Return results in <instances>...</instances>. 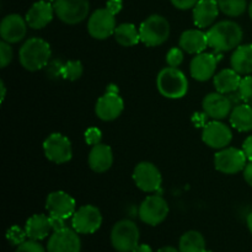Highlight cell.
Wrapping results in <instances>:
<instances>
[{
    "mask_svg": "<svg viewBox=\"0 0 252 252\" xmlns=\"http://www.w3.org/2000/svg\"><path fill=\"white\" fill-rule=\"evenodd\" d=\"M239 95H240L241 101L244 103L252 106V76L246 75L245 78L241 79L240 88L238 90Z\"/></svg>",
    "mask_w": 252,
    "mask_h": 252,
    "instance_id": "33",
    "label": "cell"
},
{
    "mask_svg": "<svg viewBox=\"0 0 252 252\" xmlns=\"http://www.w3.org/2000/svg\"><path fill=\"white\" fill-rule=\"evenodd\" d=\"M233 139V133L225 123L213 120L204 125L202 130V140L212 149L220 150L228 147Z\"/></svg>",
    "mask_w": 252,
    "mask_h": 252,
    "instance_id": "14",
    "label": "cell"
},
{
    "mask_svg": "<svg viewBox=\"0 0 252 252\" xmlns=\"http://www.w3.org/2000/svg\"><path fill=\"white\" fill-rule=\"evenodd\" d=\"M249 15H250V17L252 20V1L250 2V5H249Z\"/></svg>",
    "mask_w": 252,
    "mask_h": 252,
    "instance_id": "48",
    "label": "cell"
},
{
    "mask_svg": "<svg viewBox=\"0 0 252 252\" xmlns=\"http://www.w3.org/2000/svg\"><path fill=\"white\" fill-rule=\"evenodd\" d=\"M219 10L228 16H241L246 11V0H217Z\"/></svg>",
    "mask_w": 252,
    "mask_h": 252,
    "instance_id": "30",
    "label": "cell"
},
{
    "mask_svg": "<svg viewBox=\"0 0 252 252\" xmlns=\"http://www.w3.org/2000/svg\"><path fill=\"white\" fill-rule=\"evenodd\" d=\"M12 61V48L10 47V43L1 41L0 42V66L6 68Z\"/></svg>",
    "mask_w": 252,
    "mask_h": 252,
    "instance_id": "35",
    "label": "cell"
},
{
    "mask_svg": "<svg viewBox=\"0 0 252 252\" xmlns=\"http://www.w3.org/2000/svg\"><path fill=\"white\" fill-rule=\"evenodd\" d=\"M179 250L180 252H204L206 240L199 231L189 230L180 239Z\"/></svg>",
    "mask_w": 252,
    "mask_h": 252,
    "instance_id": "29",
    "label": "cell"
},
{
    "mask_svg": "<svg viewBox=\"0 0 252 252\" xmlns=\"http://www.w3.org/2000/svg\"><path fill=\"white\" fill-rule=\"evenodd\" d=\"M25 230H26L29 239L37 241L43 240L49 235V231L52 230L49 217L44 216V214H34L26 221Z\"/></svg>",
    "mask_w": 252,
    "mask_h": 252,
    "instance_id": "26",
    "label": "cell"
},
{
    "mask_svg": "<svg viewBox=\"0 0 252 252\" xmlns=\"http://www.w3.org/2000/svg\"><path fill=\"white\" fill-rule=\"evenodd\" d=\"M89 166L93 171L97 172V174H102L107 170L111 169L113 164V153L108 145L96 144L91 148L90 153H89Z\"/></svg>",
    "mask_w": 252,
    "mask_h": 252,
    "instance_id": "22",
    "label": "cell"
},
{
    "mask_svg": "<svg viewBox=\"0 0 252 252\" xmlns=\"http://www.w3.org/2000/svg\"><path fill=\"white\" fill-rule=\"evenodd\" d=\"M46 209L49 216L68 219L74 216L76 211L75 199L64 191H54L47 196Z\"/></svg>",
    "mask_w": 252,
    "mask_h": 252,
    "instance_id": "15",
    "label": "cell"
},
{
    "mask_svg": "<svg viewBox=\"0 0 252 252\" xmlns=\"http://www.w3.org/2000/svg\"><path fill=\"white\" fill-rule=\"evenodd\" d=\"M102 224V214L97 207L93 204H85L76 209L71 217V225L78 234H94L100 229Z\"/></svg>",
    "mask_w": 252,
    "mask_h": 252,
    "instance_id": "9",
    "label": "cell"
},
{
    "mask_svg": "<svg viewBox=\"0 0 252 252\" xmlns=\"http://www.w3.org/2000/svg\"><path fill=\"white\" fill-rule=\"evenodd\" d=\"M43 152L49 161L57 165L65 164L73 158L71 143L61 133H52L43 142Z\"/></svg>",
    "mask_w": 252,
    "mask_h": 252,
    "instance_id": "8",
    "label": "cell"
},
{
    "mask_svg": "<svg viewBox=\"0 0 252 252\" xmlns=\"http://www.w3.org/2000/svg\"><path fill=\"white\" fill-rule=\"evenodd\" d=\"M54 12L53 4L46 0H41L32 5L26 14V22L29 27L33 30L44 29L53 20Z\"/></svg>",
    "mask_w": 252,
    "mask_h": 252,
    "instance_id": "20",
    "label": "cell"
},
{
    "mask_svg": "<svg viewBox=\"0 0 252 252\" xmlns=\"http://www.w3.org/2000/svg\"><path fill=\"white\" fill-rule=\"evenodd\" d=\"M27 234L25 229H21L19 225H14L6 231V239L11 245L19 246L26 241Z\"/></svg>",
    "mask_w": 252,
    "mask_h": 252,
    "instance_id": "32",
    "label": "cell"
},
{
    "mask_svg": "<svg viewBox=\"0 0 252 252\" xmlns=\"http://www.w3.org/2000/svg\"><path fill=\"white\" fill-rule=\"evenodd\" d=\"M246 160L248 158L243 149L226 147L217 152L214 157V166L221 174L234 175L245 169Z\"/></svg>",
    "mask_w": 252,
    "mask_h": 252,
    "instance_id": "11",
    "label": "cell"
},
{
    "mask_svg": "<svg viewBox=\"0 0 252 252\" xmlns=\"http://www.w3.org/2000/svg\"><path fill=\"white\" fill-rule=\"evenodd\" d=\"M208 46V36L202 30H187L180 37V48L189 54L203 53Z\"/></svg>",
    "mask_w": 252,
    "mask_h": 252,
    "instance_id": "23",
    "label": "cell"
},
{
    "mask_svg": "<svg viewBox=\"0 0 252 252\" xmlns=\"http://www.w3.org/2000/svg\"><path fill=\"white\" fill-rule=\"evenodd\" d=\"M202 107L208 117L220 121L230 116L233 111V102L226 95L220 93H211L202 101Z\"/></svg>",
    "mask_w": 252,
    "mask_h": 252,
    "instance_id": "17",
    "label": "cell"
},
{
    "mask_svg": "<svg viewBox=\"0 0 252 252\" xmlns=\"http://www.w3.org/2000/svg\"><path fill=\"white\" fill-rule=\"evenodd\" d=\"M157 86L164 97L177 100L184 97L189 91V80L180 69L166 66L158 74Z\"/></svg>",
    "mask_w": 252,
    "mask_h": 252,
    "instance_id": "3",
    "label": "cell"
},
{
    "mask_svg": "<svg viewBox=\"0 0 252 252\" xmlns=\"http://www.w3.org/2000/svg\"><path fill=\"white\" fill-rule=\"evenodd\" d=\"M208 46L217 53H223L235 49L243 41L244 32L240 25L230 20H224L214 24L207 31Z\"/></svg>",
    "mask_w": 252,
    "mask_h": 252,
    "instance_id": "1",
    "label": "cell"
},
{
    "mask_svg": "<svg viewBox=\"0 0 252 252\" xmlns=\"http://www.w3.org/2000/svg\"><path fill=\"white\" fill-rule=\"evenodd\" d=\"M133 180L138 189L148 193L159 191L162 184L161 172L149 161H142L134 167Z\"/></svg>",
    "mask_w": 252,
    "mask_h": 252,
    "instance_id": "13",
    "label": "cell"
},
{
    "mask_svg": "<svg viewBox=\"0 0 252 252\" xmlns=\"http://www.w3.org/2000/svg\"><path fill=\"white\" fill-rule=\"evenodd\" d=\"M46 1H49V2H54L56 0H46Z\"/></svg>",
    "mask_w": 252,
    "mask_h": 252,
    "instance_id": "49",
    "label": "cell"
},
{
    "mask_svg": "<svg viewBox=\"0 0 252 252\" xmlns=\"http://www.w3.org/2000/svg\"><path fill=\"white\" fill-rule=\"evenodd\" d=\"M204 252H212V251H208V250H206Z\"/></svg>",
    "mask_w": 252,
    "mask_h": 252,
    "instance_id": "50",
    "label": "cell"
},
{
    "mask_svg": "<svg viewBox=\"0 0 252 252\" xmlns=\"http://www.w3.org/2000/svg\"><path fill=\"white\" fill-rule=\"evenodd\" d=\"M26 19L17 14L6 15L0 24V36L7 43H17L22 41L27 33Z\"/></svg>",
    "mask_w": 252,
    "mask_h": 252,
    "instance_id": "18",
    "label": "cell"
},
{
    "mask_svg": "<svg viewBox=\"0 0 252 252\" xmlns=\"http://www.w3.org/2000/svg\"><path fill=\"white\" fill-rule=\"evenodd\" d=\"M81 241L74 229L53 231L47 244V252H80Z\"/></svg>",
    "mask_w": 252,
    "mask_h": 252,
    "instance_id": "16",
    "label": "cell"
},
{
    "mask_svg": "<svg viewBox=\"0 0 252 252\" xmlns=\"http://www.w3.org/2000/svg\"><path fill=\"white\" fill-rule=\"evenodd\" d=\"M0 89H1V102H4L5 95H6V88H5L4 81H0Z\"/></svg>",
    "mask_w": 252,
    "mask_h": 252,
    "instance_id": "46",
    "label": "cell"
},
{
    "mask_svg": "<svg viewBox=\"0 0 252 252\" xmlns=\"http://www.w3.org/2000/svg\"><path fill=\"white\" fill-rule=\"evenodd\" d=\"M84 73V66L80 61H69L63 64L62 68V78L69 81H75L81 78Z\"/></svg>",
    "mask_w": 252,
    "mask_h": 252,
    "instance_id": "31",
    "label": "cell"
},
{
    "mask_svg": "<svg viewBox=\"0 0 252 252\" xmlns=\"http://www.w3.org/2000/svg\"><path fill=\"white\" fill-rule=\"evenodd\" d=\"M219 14L217 0H199L193 7L192 16L193 22L198 29H207L213 26Z\"/></svg>",
    "mask_w": 252,
    "mask_h": 252,
    "instance_id": "21",
    "label": "cell"
},
{
    "mask_svg": "<svg viewBox=\"0 0 252 252\" xmlns=\"http://www.w3.org/2000/svg\"><path fill=\"white\" fill-rule=\"evenodd\" d=\"M57 17L64 24L76 25L89 16V0H56L53 2Z\"/></svg>",
    "mask_w": 252,
    "mask_h": 252,
    "instance_id": "6",
    "label": "cell"
},
{
    "mask_svg": "<svg viewBox=\"0 0 252 252\" xmlns=\"http://www.w3.org/2000/svg\"><path fill=\"white\" fill-rule=\"evenodd\" d=\"M184 62V52L179 47H175L171 48L166 54V63L169 66L172 68H177L179 65H181V63Z\"/></svg>",
    "mask_w": 252,
    "mask_h": 252,
    "instance_id": "34",
    "label": "cell"
},
{
    "mask_svg": "<svg viewBox=\"0 0 252 252\" xmlns=\"http://www.w3.org/2000/svg\"><path fill=\"white\" fill-rule=\"evenodd\" d=\"M140 41L148 47H158L167 41L170 36V24L161 15H150L139 26Z\"/></svg>",
    "mask_w": 252,
    "mask_h": 252,
    "instance_id": "4",
    "label": "cell"
},
{
    "mask_svg": "<svg viewBox=\"0 0 252 252\" xmlns=\"http://www.w3.org/2000/svg\"><path fill=\"white\" fill-rule=\"evenodd\" d=\"M219 59L220 58L214 53L196 54L189 64L191 76L198 81H207L214 78Z\"/></svg>",
    "mask_w": 252,
    "mask_h": 252,
    "instance_id": "19",
    "label": "cell"
},
{
    "mask_svg": "<svg viewBox=\"0 0 252 252\" xmlns=\"http://www.w3.org/2000/svg\"><path fill=\"white\" fill-rule=\"evenodd\" d=\"M132 252H153V250H152V248H150L149 245L142 244V245H138L137 248H135Z\"/></svg>",
    "mask_w": 252,
    "mask_h": 252,
    "instance_id": "44",
    "label": "cell"
},
{
    "mask_svg": "<svg viewBox=\"0 0 252 252\" xmlns=\"http://www.w3.org/2000/svg\"><path fill=\"white\" fill-rule=\"evenodd\" d=\"M158 252H180V250L172 248V246H165V248H161Z\"/></svg>",
    "mask_w": 252,
    "mask_h": 252,
    "instance_id": "45",
    "label": "cell"
},
{
    "mask_svg": "<svg viewBox=\"0 0 252 252\" xmlns=\"http://www.w3.org/2000/svg\"><path fill=\"white\" fill-rule=\"evenodd\" d=\"M171 4L174 5L176 9L180 10H189L193 9L194 5L199 1V0H170Z\"/></svg>",
    "mask_w": 252,
    "mask_h": 252,
    "instance_id": "39",
    "label": "cell"
},
{
    "mask_svg": "<svg viewBox=\"0 0 252 252\" xmlns=\"http://www.w3.org/2000/svg\"><path fill=\"white\" fill-rule=\"evenodd\" d=\"M243 152L245 153L249 161H252V135L248 137L243 144Z\"/></svg>",
    "mask_w": 252,
    "mask_h": 252,
    "instance_id": "42",
    "label": "cell"
},
{
    "mask_svg": "<svg viewBox=\"0 0 252 252\" xmlns=\"http://www.w3.org/2000/svg\"><path fill=\"white\" fill-rule=\"evenodd\" d=\"M51 46L47 41L33 37L25 42L19 52L20 64L29 71H37L46 68L51 62Z\"/></svg>",
    "mask_w": 252,
    "mask_h": 252,
    "instance_id": "2",
    "label": "cell"
},
{
    "mask_svg": "<svg viewBox=\"0 0 252 252\" xmlns=\"http://www.w3.org/2000/svg\"><path fill=\"white\" fill-rule=\"evenodd\" d=\"M230 65L240 75L252 73V43L240 44L231 54Z\"/></svg>",
    "mask_w": 252,
    "mask_h": 252,
    "instance_id": "25",
    "label": "cell"
},
{
    "mask_svg": "<svg viewBox=\"0 0 252 252\" xmlns=\"http://www.w3.org/2000/svg\"><path fill=\"white\" fill-rule=\"evenodd\" d=\"M113 37L118 44L123 47H132L139 43L140 34L139 30H137L135 25L133 24H121L116 27Z\"/></svg>",
    "mask_w": 252,
    "mask_h": 252,
    "instance_id": "28",
    "label": "cell"
},
{
    "mask_svg": "<svg viewBox=\"0 0 252 252\" xmlns=\"http://www.w3.org/2000/svg\"><path fill=\"white\" fill-rule=\"evenodd\" d=\"M240 74L236 73L233 68L231 69H223L216 74L213 78L214 88L218 93L228 95V94L238 93L239 88L241 84Z\"/></svg>",
    "mask_w": 252,
    "mask_h": 252,
    "instance_id": "24",
    "label": "cell"
},
{
    "mask_svg": "<svg viewBox=\"0 0 252 252\" xmlns=\"http://www.w3.org/2000/svg\"><path fill=\"white\" fill-rule=\"evenodd\" d=\"M169 214V204L159 194L148 196L139 207V218L148 225L157 226L166 219Z\"/></svg>",
    "mask_w": 252,
    "mask_h": 252,
    "instance_id": "10",
    "label": "cell"
},
{
    "mask_svg": "<svg viewBox=\"0 0 252 252\" xmlns=\"http://www.w3.org/2000/svg\"><path fill=\"white\" fill-rule=\"evenodd\" d=\"M63 64L59 61H52L47 64L46 66V73L47 75H49V78L57 79L62 78V68H63Z\"/></svg>",
    "mask_w": 252,
    "mask_h": 252,
    "instance_id": "38",
    "label": "cell"
},
{
    "mask_svg": "<svg viewBox=\"0 0 252 252\" xmlns=\"http://www.w3.org/2000/svg\"><path fill=\"white\" fill-rule=\"evenodd\" d=\"M125 110V102L118 94L116 85H110L106 94L97 100L95 106V113L101 121L110 122L120 117Z\"/></svg>",
    "mask_w": 252,
    "mask_h": 252,
    "instance_id": "7",
    "label": "cell"
},
{
    "mask_svg": "<svg viewBox=\"0 0 252 252\" xmlns=\"http://www.w3.org/2000/svg\"><path fill=\"white\" fill-rule=\"evenodd\" d=\"M49 223H51L52 230L53 231H58V230H62V229L66 228L65 219L58 218V217L49 216Z\"/></svg>",
    "mask_w": 252,
    "mask_h": 252,
    "instance_id": "40",
    "label": "cell"
},
{
    "mask_svg": "<svg viewBox=\"0 0 252 252\" xmlns=\"http://www.w3.org/2000/svg\"><path fill=\"white\" fill-rule=\"evenodd\" d=\"M15 252H46V250L38 241L30 239V240H26L21 245L17 246Z\"/></svg>",
    "mask_w": 252,
    "mask_h": 252,
    "instance_id": "37",
    "label": "cell"
},
{
    "mask_svg": "<svg viewBox=\"0 0 252 252\" xmlns=\"http://www.w3.org/2000/svg\"><path fill=\"white\" fill-rule=\"evenodd\" d=\"M139 229L134 221L122 219L111 230V243L118 252H132L138 246Z\"/></svg>",
    "mask_w": 252,
    "mask_h": 252,
    "instance_id": "5",
    "label": "cell"
},
{
    "mask_svg": "<svg viewBox=\"0 0 252 252\" xmlns=\"http://www.w3.org/2000/svg\"><path fill=\"white\" fill-rule=\"evenodd\" d=\"M246 224H248L249 230H250V233L252 234V212L251 213H249L248 218H246Z\"/></svg>",
    "mask_w": 252,
    "mask_h": 252,
    "instance_id": "47",
    "label": "cell"
},
{
    "mask_svg": "<svg viewBox=\"0 0 252 252\" xmlns=\"http://www.w3.org/2000/svg\"><path fill=\"white\" fill-rule=\"evenodd\" d=\"M84 138H85V142L88 145H96L100 144L101 140H102V132H101L98 128L91 127L88 128L85 130V134H84Z\"/></svg>",
    "mask_w": 252,
    "mask_h": 252,
    "instance_id": "36",
    "label": "cell"
},
{
    "mask_svg": "<svg viewBox=\"0 0 252 252\" xmlns=\"http://www.w3.org/2000/svg\"><path fill=\"white\" fill-rule=\"evenodd\" d=\"M106 7H107L113 15H117L118 12H121V10H122L123 1L122 0H107Z\"/></svg>",
    "mask_w": 252,
    "mask_h": 252,
    "instance_id": "41",
    "label": "cell"
},
{
    "mask_svg": "<svg viewBox=\"0 0 252 252\" xmlns=\"http://www.w3.org/2000/svg\"><path fill=\"white\" fill-rule=\"evenodd\" d=\"M244 179L248 182V185H250L252 187V161L246 165V167L244 169Z\"/></svg>",
    "mask_w": 252,
    "mask_h": 252,
    "instance_id": "43",
    "label": "cell"
},
{
    "mask_svg": "<svg viewBox=\"0 0 252 252\" xmlns=\"http://www.w3.org/2000/svg\"><path fill=\"white\" fill-rule=\"evenodd\" d=\"M229 117L231 126L239 132L252 130V106L248 103H240L233 108Z\"/></svg>",
    "mask_w": 252,
    "mask_h": 252,
    "instance_id": "27",
    "label": "cell"
},
{
    "mask_svg": "<svg viewBox=\"0 0 252 252\" xmlns=\"http://www.w3.org/2000/svg\"><path fill=\"white\" fill-rule=\"evenodd\" d=\"M115 16L116 15H113L107 7L94 11L89 17V34L95 39H106L112 36L117 27Z\"/></svg>",
    "mask_w": 252,
    "mask_h": 252,
    "instance_id": "12",
    "label": "cell"
}]
</instances>
